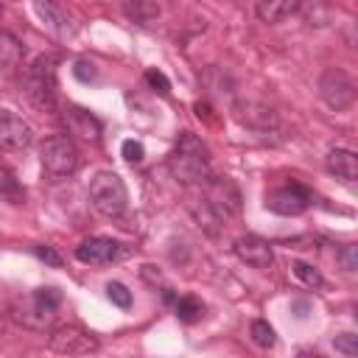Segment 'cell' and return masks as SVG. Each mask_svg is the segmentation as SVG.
<instances>
[{"instance_id":"cell-7","label":"cell","mask_w":358,"mask_h":358,"mask_svg":"<svg viewBox=\"0 0 358 358\" xmlns=\"http://www.w3.org/2000/svg\"><path fill=\"white\" fill-rule=\"evenodd\" d=\"M310 204H313V193L299 182H288L282 187H274L266 196V207L277 215H302Z\"/></svg>"},{"instance_id":"cell-26","label":"cell","mask_w":358,"mask_h":358,"mask_svg":"<svg viewBox=\"0 0 358 358\" xmlns=\"http://www.w3.org/2000/svg\"><path fill=\"white\" fill-rule=\"evenodd\" d=\"M120 154H123V159H126V162L137 165V162H143V157H145V148H143V143H140V140H123V145H120Z\"/></svg>"},{"instance_id":"cell-5","label":"cell","mask_w":358,"mask_h":358,"mask_svg":"<svg viewBox=\"0 0 358 358\" xmlns=\"http://www.w3.org/2000/svg\"><path fill=\"white\" fill-rule=\"evenodd\" d=\"M48 347L59 355H90L98 350V338L90 330H84L81 324L64 322L48 333Z\"/></svg>"},{"instance_id":"cell-22","label":"cell","mask_w":358,"mask_h":358,"mask_svg":"<svg viewBox=\"0 0 358 358\" xmlns=\"http://www.w3.org/2000/svg\"><path fill=\"white\" fill-rule=\"evenodd\" d=\"M291 268H294L296 280H302V282H305L308 288H322V285H324L322 274H319V271H316V268H313L310 263H302V260H296V263H294Z\"/></svg>"},{"instance_id":"cell-19","label":"cell","mask_w":358,"mask_h":358,"mask_svg":"<svg viewBox=\"0 0 358 358\" xmlns=\"http://www.w3.org/2000/svg\"><path fill=\"white\" fill-rule=\"evenodd\" d=\"M0 199L8 201V204H22V201H25V187H22V182H20L11 171H6V168H0Z\"/></svg>"},{"instance_id":"cell-28","label":"cell","mask_w":358,"mask_h":358,"mask_svg":"<svg viewBox=\"0 0 358 358\" xmlns=\"http://www.w3.org/2000/svg\"><path fill=\"white\" fill-rule=\"evenodd\" d=\"M336 260L347 268V271H355L358 268V255H355V246L352 243H347V246H341L338 252H336Z\"/></svg>"},{"instance_id":"cell-25","label":"cell","mask_w":358,"mask_h":358,"mask_svg":"<svg viewBox=\"0 0 358 358\" xmlns=\"http://www.w3.org/2000/svg\"><path fill=\"white\" fill-rule=\"evenodd\" d=\"M106 296H109L117 308H129V305H131V291H129L123 282H109V285H106Z\"/></svg>"},{"instance_id":"cell-10","label":"cell","mask_w":358,"mask_h":358,"mask_svg":"<svg viewBox=\"0 0 358 358\" xmlns=\"http://www.w3.org/2000/svg\"><path fill=\"white\" fill-rule=\"evenodd\" d=\"M131 249L112 241V238H90V241H81L76 246V257L81 263H92V266H101V263H112V260H120L126 257Z\"/></svg>"},{"instance_id":"cell-18","label":"cell","mask_w":358,"mask_h":358,"mask_svg":"<svg viewBox=\"0 0 358 358\" xmlns=\"http://www.w3.org/2000/svg\"><path fill=\"white\" fill-rule=\"evenodd\" d=\"M123 11L137 25H151L159 17V3L157 0H123Z\"/></svg>"},{"instance_id":"cell-1","label":"cell","mask_w":358,"mask_h":358,"mask_svg":"<svg viewBox=\"0 0 358 358\" xmlns=\"http://www.w3.org/2000/svg\"><path fill=\"white\" fill-rule=\"evenodd\" d=\"M168 171L182 185H204L207 176H210V154H207V145L196 134L182 131L179 140H176L173 154L168 157Z\"/></svg>"},{"instance_id":"cell-30","label":"cell","mask_w":358,"mask_h":358,"mask_svg":"<svg viewBox=\"0 0 358 358\" xmlns=\"http://www.w3.org/2000/svg\"><path fill=\"white\" fill-rule=\"evenodd\" d=\"M73 73H76V78H78V81H92L98 70H95V64H92V62H76Z\"/></svg>"},{"instance_id":"cell-21","label":"cell","mask_w":358,"mask_h":358,"mask_svg":"<svg viewBox=\"0 0 358 358\" xmlns=\"http://www.w3.org/2000/svg\"><path fill=\"white\" fill-rule=\"evenodd\" d=\"M173 310H176V319L185 322V324H193V322H199L204 316V305L196 296H179L173 302Z\"/></svg>"},{"instance_id":"cell-12","label":"cell","mask_w":358,"mask_h":358,"mask_svg":"<svg viewBox=\"0 0 358 358\" xmlns=\"http://www.w3.org/2000/svg\"><path fill=\"white\" fill-rule=\"evenodd\" d=\"M235 117H238V123H243L249 129H257V131H268V129L277 126L274 109L260 103V101H238L235 103Z\"/></svg>"},{"instance_id":"cell-31","label":"cell","mask_w":358,"mask_h":358,"mask_svg":"<svg viewBox=\"0 0 358 358\" xmlns=\"http://www.w3.org/2000/svg\"><path fill=\"white\" fill-rule=\"evenodd\" d=\"M36 257H42V260H45L48 266H53V268L62 266V257L53 252V246H36Z\"/></svg>"},{"instance_id":"cell-33","label":"cell","mask_w":358,"mask_h":358,"mask_svg":"<svg viewBox=\"0 0 358 358\" xmlns=\"http://www.w3.org/2000/svg\"><path fill=\"white\" fill-rule=\"evenodd\" d=\"M3 330H6V313H0V336H3Z\"/></svg>"},{"instance_id":"cell-20","label":"cell","mask_w":358,"mask_h":358,"mask_svg":"<svg viewBox=\"0 0 358 358\" xmlns=\"http://www.w3.org/2000/svg\"><path fill=\"white\" fill-rule=\"evenodd\" d=\"M22 62V45L14 34L0 31V67H17Z\"/></svg>"},{"instance_id":"cell-34","label":"cell","mask_w":358,"mask_h":358,"mask_svg":"<svg viewBox=\"0 0 358 358\" xmlns=\"http://www.w3.org/2000/svg\"><path fill=\"white\" fill-rule=\"evenodd\" d=\"M6 3H11V0H6Z\"/></svg>"},{"instance_id":"cell-32","label":"cell","mask_w":358,"mask_h":358,"mask_svg":"<svg viewBox=\"0 0 358 358\" xmlns=\"http://www.w3.org/2000/svg\"><path fill=\"white\" fill-rule=\"evenodd\" d=\"M143 277H145V280H159V271H157L154 266H143Z\"/></svg>"},{"instance_id":"cell-24","label":"cell","mask_w":358,"mask_h":358,"mask_svg":"<svg viewBox=\"0 0 358 358\" xmlns=\"http://www.w3.org/2000/svg\"><path fill=\"white\" fill-rule=\"evenodd\" d=\"M31 296H34L45 310H50V313H53V310L59 308V302H62V294H59L56 288H50V285H48V288H36Z\"/></svg>"},{"instance_id":"cell-3","label":"cell","mask_w":358,"mask_h":358,"mask_svg":"<svg viewBox=\"0 0 358 358\" xmlns=\"http://www.w3.org/2000/svg\"><path fill=\"white\" fill-rule=\"evenodd\" d=\"M25 95L36 109L53 112V106H56V62H53V56H39L28 67Z\"/></svg>"},{"instance_id":"cell-2","label":"cell","mask_w":358,"mask_h":358,"mask_svg":"<svg viewBox=\"0 0 358 358\" xmlns=\"http://www.w3.org/2000/svg\"><path fill=\"white\" fill-rule=\"evenodd\" d=\"M90 204L103 218H120L129 207V190L115 171H98L90 179Z\"/></svg>"},{"instance_id":"cell-27","label":"cell","mask_w":358,"mask_h":358,"mask_svg":"<svg viewBox=\"0 0 358 358\" xmlns=\"http://www.w3.org/2000/svg\"><path fill=\"white\" fill-rule=\"evenodd\" d=\"M333 344H336L338 352H344V355H350V358L358 355V336H352V333H338Z\"/></svg>"},{"instance_id":"cell-16","label":"cell","mask_w":358,"mask_h":358,"mask_svg":"<svg viewBox=\"0 0 358 358\" xmlns=\"http://www.w3.org/2000/svg\"><path fill=\"white\" fill-rule=\"evenodd\" d=\"M302 0H255V14L263 22H282L299 11Z\"/></svg>"},{"instance_id":"cell-8","label":"cell","mask_w":358,"mask_h":358,"mask_svg":"<svg viewBox=\"0 0 358 358\" xmlns=\"http://www.w3.org/2000/svg\"><path fill=\"white\" fill-rule=\"evenodd\" d=\"M204 201L215 210V215L221 221L241 213V193L224 176H207V182H204Z\"/></svg>"},{"instance_id":"cell-4","label":"cell","mask_w":358,"mask_h":358,"mask_svg":"<svg viewBox=\"0 0 358 358\" xmlns=\"http://www.w3.org/2000/svg\"><path fill=\"white\" fill-rule=\"evenodd\" d=\"M39 159H42L45 173H50L56 179L59 176H70L78 168V148H76L73 137L50 134V137H45V143L39 148Z\"/></svg>"},{"instance_id":"cell-9","label":"cell","mask_w":358,"mask_h":358,"mask_svg":"<svg viewBox=\"0 0 358 358\" xmlns=\"http://www.w3.org/2000/svg\"><path fill=\"white\" fill-rule=\"evenodd\" d=\"M34 143V131L28 120H22L11 109H0V148L3 151H22Z\"/></svg>"},{"instance_id":"cell-17","label":"cell","mask_w":358,"mask_h":358,"mask_svg":"<svg viewBox=\"0 0 358 358\" xmlns=\"http://www.w3.org/2000/svg\"><path fill=\"white\" fill-rule=\"evenodd\" d=\"M14 319L20 322V324H25V327H34V330H42L45 324H50V319H53V313L50 310H45L34 296H28V302L25 305H14Z\"/></svg>"},{"instance_id":"cell-15","label":"cell","mask_w":358,"mask_h":358,"mask_svg":"<svg viewBox=\"0 0 358 358\" xmlns=\"http://www.w3.org/2000/svg\"><path fill=\"white\" fill-rule=\"evenodd\" d=\"M324 168H327L336 179H341L344 185H352V182L358 179V159H355V154L347 151V148H330L327 157H324Z\"/></svg>"},{"instance_id":"cell-14","label":"cell","mask_w":358,"mask_h":358,"mask_svg":"<svg viewBox=\"0 0 358 358\" xmlns=\"http://www.w3.org/2000/svg\"><path fill=\"white\" fill-rule=\"evenodd\" d=\"M34 8H36V14H39V20H42L53 34H59V36H70V34L76 31L70 14H67L56 0H34Z\"/></svg>"},{"instance_id":"cell-11","label":"cell","mask_w":358,"mask_h":358,"mask_svg":"<svg viewBox=\"0 0 358 358\" xmlns=\"http://www.w3.org/2000/svg\"><path fill=\"white\" fill-rule=\"evenodd\" d=\"M235 255L241 263H246L252 268H268L274 263V249L260 235H241L235 241Z\"/></svg>"},{"instance_id":"cell-29","label":"cell","mask_w":358,"mask_h":358,"mask_svg":"<svg viewBox=\"0 0 358 358\" xmlns=\"http://www.w3.org/2000/svg\"><path fill=\"white\" fill-rule=\"evenodd\" d=\"M145 81H148V84H151L157 92H162V95H168V92H171L168 78H165L159 70H154V67H151V70H145Z\"/></svg>"},{"instance_id":"cell-6","label":"cell","mask_w":358,"mask_h":358,"mask_svg":"<svg viewBox=\"0 0 358 358\" xmlns=\"http://www.w3.org/2000/svg\"><path fill=\"white\" fill-rule=\"evenodd\" d=\"M319 95H322V101L330 109L341 112V109L352 106V101H355V84H352V78L344 70L327 67L322 73V78H319Z\"/></svg>"},{"instance_id":"cell-23","label":"cell","mask_w":358,"mask_h":358,"mask_svg":"<svg viewBox=\"0 0 358 358\" xmlns=\"http://www.w3.org/2000/svg\"><path fill=\"white\" fill-rule=\"evenodd\" d=\"M249 336H252V341H255L257 347H271V344H274V330H271V324L263 322V319H255V322L249 324Z\"/></svg>"},{"instance_id":"cell-13","label":"cell","mask_w":358,"mask_h":358,"mask_svg":"<svg viewBox=\"0 0 358 358\" xmlns=\"http://www.w3.org/2000/svg\"><path fill=\"white\" fill-rule=\"evenodd\" d=\"M62 117H64V126H67L70 134H76V137H81V140H87V143H98V140H101V120H98L95 115H90L87 109H81V106H67Z\"/></svg>"}]
</instances>
